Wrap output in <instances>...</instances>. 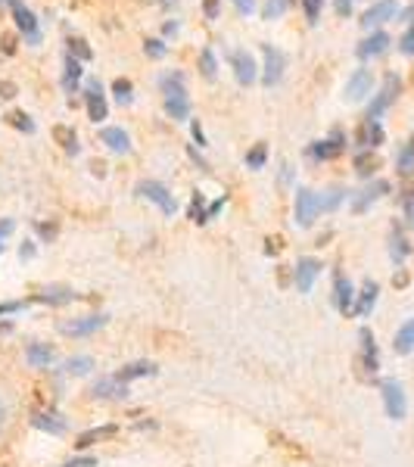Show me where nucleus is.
<instances>
[{"mask_svg":"<svg viewBox=\"0 0 414 467\" xmlns=\"http://www.w3.org/2000/svg\"><path fill=\"white\" fill-rule=\"evenodd\" d=\"M162 91H165V110H169L172 119H188L190 116V100H188V91H184V81L181 75H165L162 78Z\"/></svg>","mask_w":414,"mask_h":467,"instance_id":"1","label":"nucleus"},{"mask_svg":"<svg viewBox=\"0 0 414 467\" xmlns=\"http://www.w3.org/2000/svg\"><path fill=\"white\" fill-rule=\"evenodd\" d=\"M380 396H383V405H387V415L393 417V421H402L408 411L402 383L399 380H380Z\"/></svg>","mask_w":414,"mask_h":467,"instance_id":"2","label":"nucleus"},{"mask_svg":"<svg viewBox=\"0 0 414 467\" xmlns=\"http://www.w3.org/2000/svg\"><path fill=\"white\" fill-rule=\"evenodd\" d=\"M346 149V134L343 131H330V137H324V141H318V143H311L309 147V156L311 159H337L340 153Z\"/></svg>","mask_w":414,"mask_h":467,"instance_id":"3","label":"nucleus"},{"mask_svg":"<svg viewBox=\"0 0 414 467\" xmlns=\"http://www.w3.org/2000/svg\"><path fill=\"white\" fill-rule=\"evenodd\" d=\"M137 194L147 196L150 203H156V206H159L165 215H175V209H178L175 196H172L169 190L162 188L159 181H143V184H137Z\"/></svg>","mask_w":414,"mask_h":467,"instance_id":"4","label":"nucleus"},{"mask_svg":"<svg viewBox=\"0 0 414 467\" xmlns=\"http://www.w3.org/2000/svg\"><path fill=\"white\" fill-rule=\"evenodd\" d=\"M399 88H402V81L395 75H387V81H383V91L377 94L374 100H371V106H368V119H377V116H383V112L393 106V100L399 97Z\"/></svg>","mask_w":414,"mask_h":467,"instance_id":"5","label":"nucleus"},{"mask_svg":"<svg viewBox=\"0 0 414 467\" xmlns=\"http://www.w3.org/2000/svg\"><path fill=\"white\" fill-rule=\"evenodd\" d=\"M318 212H321V196L311 194V190H299L296 194V221L299 225L309 227Z\"/></svg>","mask_w":414,"mask_h":467,"instance_id":"6","label":"nucleus"},{"mask_svg":"<svg viewBox=\"0 0 414 467\" xmlns=\"http://www.w3.org/2000/svg\"><path fill=\"white\" fill-rule=\"evenodd\" d=\"M10 10H13V16H16V26H19V32L28 38V44H38V41H41V32H38V22H34L32 10H28V7H22L19 0H10Z\"/></svg>","mask_w":414,"mask_h":467,"instance_id":"7","label":"nucleus"},{"mask_svg":"<svg viewBox=\"0 0 414 467\" xmlns=\"http://www.w3.org/2000/svg\"><path fill=\"white\" fill-rule=\"evenodd\" d=\"M371 85H374V75H371L368 69H358L356 75L346 81V94H343V97L349 100V103H358V100H364L371 94Z\"/></svg>","mask_w":414,"mask_h":467,"instance_id":"8","label":"nucleus"},{"mask_svg":"<svg viewBox=\"0 0 414 467\" xmlns=\"http://www.w3.org/2000/svg\"><path fill=\"white\" fill-rule=\"evenodd\" d=\"M106 325V315H88L81 321H69V325H59V331L69 333V337H88V333H97Z\"/></svg>","mask_w":414,"mask_h":467,"instance_id":"9","label":"nucleus"},{"mask_svg":"<svg viewBox=\"0 0 414 467\" xmlns=\"http://www.w3.org/2000/svg\"><path fill=\"white\" fill-rule=\"evenodd\" d=\"M231 63H234V75H237L240 85H253L256 81V59L249 57L246 50H234Z\"/></svg>","mask_w":414,"mask_h":467,"instance_id":"10","label":"nucleus"},{"mask_svg":"<svg viewBox=\"0 0 414 467\" xmlns=\"http://www.w3.org/2000/svg\"><path fill=\"white\" fill-rule=\"evenodd\" d=\"M334 305H337L343 315L356 309V293H352L349 278H343V274H337V278H334Z\"/></svg>","mask_w":414,"mask_h":467,"instance_id":"11","label":"nucleus"},{"mask_svg":"<svg viewBox=\"0 0 414 467\" xmlns=\"http://www.w3.org/2000/svg\"><path fill=\"white\" fill-rule=\"evenodd\" d=\"M318 274H321V262H318V259H299L296 262V290L309 293Z\"/></svg>","mask_w":414,"mask_h":467,"instance_id":"12","label":"nucleus"},{"mask_svg":"<svg viewBox=\"0 0 414 467\" xmlns=\"http://www.w3.org/2000/svg\"><path fill=\"white\" fill-rule=\"evenodd\" d=\"M393 16H395V0H380V4H374V7L362 16V26L374 28V26H380V22H389Z\"/></svg>","mask_w":414,"mask_h":467,"instance_id":"13","label":"nucleus"},{"mask_svg":"<svg viewBox=\"0 0 414 467\" xmlns=\"http://www.w3.org/2000/svg\"><path fill=\"white\" fill-rule=\"evenodd\" d=\"M280 75H284V53L274 50V47H265V78L262 81L272 88L280 81Z\"/></svg>","mask_w":414,"mask_h":467,"instance_id":"14","label":"nucleus"},{"mask_svg":"<svg viewBox=\"0 0 414 467\" xmlns=\"http://www.w3.org/2000/svg\"><path fill=\"white\" fill-rule=\"evenodd\" d=\"M358 340H362V364H364V371H371V374H374V371L380 368V356H377L374 333H371L368 327H362V333H358Z\"/></svg>","mask_w":414,"mask_h":467,"instance_id":"15","label":"nucleus"},{"mask_svg":"<svg viewBox=\"0 0 414 467\" xmlns=\"http://www.w3.org/2000/svg\"><path fill=\"white\" fill-rule=\"evenodd\" d=\"M88 112H91L94 122H100V119H106V97H104V88H100V81H88Z\"/></svg>","mask_w":414,"mask_h":467,"instance_id":"16","label":"nucleus"},{"mask_svg":"<svg viewBox=\"0 0 414 467\" xmlns=\"http://www.w3.org/2000/svg\"><path fill=\"white\" fill-rule=\"evenodd\" d=\"M94 399H125L128 396V383H119L116 377H106V380H100L97 387L91 389Z\"/></svg>","mask_w":414,"mask_h":467,"instance_id":"17","label":"nucleus"},{"mask_svg":"<svg viewBox=\"0 0 414 467\" xmlns=\"http://www.w3.org/2000/svg\"><path fill=\"white\" fill-rule=\"evenodd\" d=\"M358 143H362L364 149H374L383 143V128L377 119H364L362 128H358Z\"/></svg>","mask_w":414,"mask_h":467,"instance_id":"18","label":"nucleus"},{"mask_svg":"<svg viewBox=\"0 0 414 467\" xmlns=\"http://www.w3.org/2000/svg\"><path fill=\"white\" fill-rule=\"evenodd\" d=\"M156 374V364L153 362H131V364H125L122 371H116V380L119 383H131V380H137V377H153Z\"/></svg>","mask_w":414,"mask_h":467,"instance_id":"19","label":"nucleus"},{"mask_svg":"<svg viewBox=\"0 0 414 467\" xmlns=\"http://www.w3.org/2000/svg\"><path fill=\"white\" fill-rule=\"evenodd\" d=\"M119 433V427L116 424H106V427H94V430H85V433L78 436V442L75 446L78 448H88V446H94V442H104V440H112V436Z\"/></svg>","mask_w":414,"mask_h":467,"instance_id":"20","label":"nucleus"},{"mask_svg":"<svg viewBox=\"0 0 414 467\" xmlns=\"http://www.w3.org/2000/svg\"><path fill=\"white\" fill-rule=\"evenodd\" d=\"M389 47V34H383V32H374L368 41H362L358 44V57L362 59H371V57H380L383 50Z\"/></svg>","mask_w":414,"mask_h":467,"instance_id":"21","label":"nucleus"},{"mask_svg":"<svg viewBox=\"0 0 414 467\" xmlns=\"http://www.w3.org/2000/svg\"><path fill=\"white\" fill-rule=\"evenodd\" d=\"M100 141H104L106 147L112 149V153H128V149H131V141H128V134H125L122 128H104V131H100Z\"/></svg>","mask_w":414,"mask_h":467,"instance_id":"22","label":"nucleus"},{"mask_svg":"<svg viewBox=\"0 0 414 467\" xmlns=\"http://www.w3.org/2000/svg\"><path fill=\"white\" fill-rule=\"evenodd\" d=\"M383 194H389V184H387V181H374L368 190H362V196H358V200L352 203V209H356V212H364V209H368L371 203L380 200Z\"/></svg>","mask_w":414,"mask_h":467,"instance_id":"23","label":"nucleus"},{"mask_svg":"<svg viewBox=\"0 0 414 467\" xmlns=\"http://www.w3.org/2000/svg\"><path fill=\"white\" fill-rule=\"evenodd\" d=\"M377 293H380V287L374 284V280H364L362 293H358V302H356V315H371V309H374L377 302Z\"/></svg>","mask_w":414,"mask_h":467,"instance_id":"24","label":"nucleus"},{"mask_svg":"<svg viewBox=\"0 0 414 467\" xmlns=\"http://www.w3.org/2000/svg\"><path fill=\"white\" fill-rule=\"evenodd\" d=\"M393 349L399 352V356H408V352L414 349V318L399 327V333H395V340H393Z\"/></svg>","mask_w":414,"mask_h":467,"instance_id":"25","label":"nucleus"},{"mask_svg":"<svg viewBox=\"0 0 414 467\" xmlns=\"http://www.w3.org/2000/svg\"><path fill=\"white\" fill-rule=\"evenodd\" d=\"M72 299H78V296L69 290V287H50V290H44V293H41V296H34V302L65 305V302H72Z\"/></svg>","mask_w":414,"mask_h":467,"instance_id":"26","label":"nucleus"},{"mask_svg":"<svg viewBox=\"0 0 414 467\" xmlns=\"http://www.w3.org/2000/svg\"><path fill=\"white\" fill-rule=\"evenodd\" d=\"M26 356H28V362H32L34 368H47V364L53 362V349L47 343H32Z\"/></svg>","mask_w":414,"mask_h":467,"instance_id":"27","label":"nucleus"},{"mask_svg":"<svg viewBox=\"0 0 414 467\" xmlns=\"http://www.w3.org/2000/svg\"><path fill=\"white\" fill-rule=\"evenodd\" d=\"M32 424L38 430H47V433H63V430H65V421L57 415V411H50V415H34Z\"/></svg>","mask_w":414,"mask_h":467,"instance_id":"28","label":"nucleus"},{"mask_svg":"<svg viewBox=\"0 0 414 467\" xmlns=\"http://www.w3.org/2000/svg\"><path fill=\"white\" fill-rule=\"evenodd\" d=\"M81 81V65H78V59H72V53H69V59H65V75H63V88L65 91H75V85Z\"/></svg>","mask_w":414,"mask_h":467,"instance_id":"29","label":"nucleus"},{"mask_svg":"<svg viewBox=\"0 0 414 467\" xmlns=\"http://www.w3.org/2000/svg\"><path fill=\"white\" fill-rule=\"evenodd\" d=\"M377 169H380V159H377L374 153H362V156H358V159H356V172H358V175H362V178L374 175Z\"/></svg>","mask_w":414,"mask_h":467,"instance_id":"30","label":"nucleus"},{"mask_svg":"<svg viewBox=\"0 0 414 467\" xmlns=\"http://www.w3.org/2000/svg\"><path fill=\"white\" fill-rule=\"evenodd\" d=\"M91 368H94V358H88V356H75V358H69V362H65V371H69V374H75V377L88 374Z\"/></svg>","mask_w":414,"mask_h":467,"instance_id":"31","label":"nucleus"},{"mask_svg":"<svg viewBox=\"0 0 414 467\" xmlns=\"http://www.w3.org/2000/svg\"><path fill=\"white\" fill-rule=\"evenodd\" d=\"M411 253V247H408V241L402 237L399 231L393 234V247H389V256H393V262H405V256Z\"/></svg>","mask_w":414,"mask_h":467,"instance_id":"32","label":"nucleus"},{"mask_svg":"<svg viewBox=\"0 0 414 467\" xmlns=\"http://www.w3.org/2000/svg\"><path fill=\"white\" fill-rule=\"evenodd\" d=\"M265 156H268L265 143H256V147L246 153V169H262V165H265Z\"/></svg>","mask_w":414,"mask_h":467,"instance_id":"33","label":"nucleus"},{"mask_svg":"<svg viewBox=\"0 0 414 467\" xmlns=\"http://www.w3.org/2000/svg\"><path fill=\"white\" fill-rule=\"evenodd\" d=\"M290 7H293V0H268V4H265V19H278V16H284Z\"/></svg>","mask_w":414,"mask_h":467,"instance_id":"34","label":"nucleus"},{"mask_svg":"<svg viewBox=\"0 0 414 467\" xmlns=\"http://www.w3.org/2000/svg\"><path fill=\"white\" fill-rule=\"evenodd\" d=\"M411 169H414V141L399 153V172L402 175H411Z\"/></svg>","mask_w":414,"mask_h":467,"instance_id":"35","label":"nucleus"},{"mask_svg":"<svg viewBox=\"0 0 414 467\" xmlns=\"http://www.w3.org/2000/svg\"><path fill=\"white\" fill-rule=\"evenodd\" d=\"M112 91H116L119 103H125V106L131 103V81H128V78H119L116 85H112Z\"/></svg>","mask_w":414,"mask_h":467,"instance_id":"36","label":"nucleus"},{"mask_svg":"<svg viewBox=\"0 0 414 467\" xmlns=\"http://www.w3.org/2000/svg\"><path fill=\"white\" fill-rule=\"evenodd\" d=\"M190 218L200 221V225H203V221H209V206H203V196L200 194H196L194 203H190Z\"/></svg>","mask_w":414,"mask_h":467,"instance_id":"37","label":"nucleus"},{"mask_svg":"<svg viewBox=\"0 0 414 467\" xmlns=\"http://www.w3.org/2000/svg\"><path fill=\"white\" fill-rule=\"evenodd\" d=\"M57 137H59V141H63L65 153H72V156H75V153H78V143H75V131H65V128H57Z\"/></svg>","mask_w":414,"mask_h":467,"instance_id":"38","label":"nucleus"},{"mask_svg":"<svg viewBox=\"0 0 414 467\" xmlns=\"http://www.w3.org/2000/svg\"><path fill=\"white\" fill-rule=\"evenodd\" d=\"M402 53H408V57H414V10H411V28H408L405 34H402Z\"/></svg>","mask_w":414,"mask_h":467,"instance_id":"39","label":"nucleus"},{"mask_svg":"<svg viewBox=\"0 0 414 467\" xmlns=\"http://www.w3.org/2000/svg\"><path fill=\"white\" fill-rule=\"evenodd\" d=\"M10 122H13L16 128H22V131H26V134H32V131H34V122L26 116V112H13V116H10Z\"/></svg>","mask_w":414,"mask_h":467,"instance_id":"40","label":"nucleus"},{"mask_svg":"<svg viewBox=\"0 0 414 467\" xmlns=\"http://www.w3.org/2000/svg\"><path fill=\"white\" fill-rule=\"evenodd\" d=\"M200 65H203V75H206L209 81H212V78H215V57H212V50H203Z\"/></svg>","mask_w":414,"mask_h":467,"instance_id":"41","label":"nucleus"},{"mask_svg":"<svg viewBox=\"0 0 414 467\" xmlns=\"http://www.w3.org/2000/svg\"><path fill=\"white\" fill-rule=\"evenodd\" d=\"M303 4H305V16H309V22L321 19V0H303Z\"/></svg>","mask_w":414,"mask_h":467,"instance_id":"42","label":"nucleus"},{"mask_svg":"<svg viewBox=\"0 0 414 467\" xmlns=\"http://www.w3.org/2000/svg\"><path fill=\"white\" fill-rule=\"evenodd\" d=\"M402 206H405V218H408V225L414 227V190L405 196V203H402Z\"/></svg>","mask_w":414,"mask_h":467,"instance_id":"43","label":"nucleus"},{"mask_svg":"<svg viewBox=\"0 0 414 467\" xmlns=\"http://www.w3.org/2000/svg\"><path fill=\"white\" fill-rule=\"evenodd\" d=\"M63 467H97V458H72L69 464Z\"/></svg>","mask_w":414,"mask_h":467,"instance_id":"44","label":"nucleus"},{"mask_svg":"<svg viewBox=\"0 0 414 467\" xmlns=\"http://www.w3.org/2000/svg\"><path fill=\"white\" fill-rule=\"evenodd\" d=\"M72 47H75V50H78V57H81V59H88V57H91V50H88V47H85V41H69V50H72Z\"/></svg>","mask_w":414,"mask_h":467,"instance_id":"45","label":"nucleus"},{"mask_svg":"<svg viewBox=\"0 0 414 467\" xmlns=\"http://www.w3.org/2000/svg\"><path fill=\"white\" fill-rule=\"evenodd\" d=\"M337 4V13L340 16H349L352 13V0H334Z\"/></svg>","mask_w":414,"mask_h":467,"instance_id":"46","label":"nucleus"},{"mask_svg":"<svg viewBox=\"0 0 414 467\" xmlns=\"http://www.w3.org/2000/svg\"><path fill=\"white\" fill-rule=\"evenodd\" d=\"M234 4H237V10H240V13H253V10H256V4H253V0H234Z\"/></svg>","mask_w":414,"mask_h":467,"instance_id":"47","label":"nucleus"},{"mask_svg":"<svg viewBox=\"0 0 414 467\" xmlns=\"http://www.w3.org/2000/svg\"><path fill=\"white\" fill-rule=\"evenodd\" d=\"M147 50H150V57H162V53H165V47H162L159 41H150Z\"/></svg>","mask_w":414,"mask_h":467,"instance_id":"48","label":"nucleus"},{"mask_svg":"<svg viewBox=\"0 0 414 467\" xmlns=\"http://www.w3.org/2000/svg\"><path fill=\"white\" fill-rule=\"evenodd\" d=\"M10 234H13V221H0V241L10 237Z\"/></svg>","mask_w":414,"mask_h":467,"instance_id":"49","label":"nucleus"},{"mask_svg":"<svg viewBox=\"0 0 414 467\" xmlns=\"http://www.w3.org/2000/svg\"><path fill=\"white\" fill-rule=\"evenodd\" d=\"M206 13L215 16V0H206Z\"/></svg>","mask_w":414,"mask_h":467,"instance_id":"50","label":"nucleus"},{"mask_svg":"<svg viewBox=\"0 0 414 467\" xmlns=\"http://www.w3.org/2000/svg\"><path fill=\"white\" fill-rule=\"evenodd\" d=\"M0 421H4V405H0Z\"/></svg>","mask_w":414,"mask_h":467,"instance_id":"51","label":"nucleus"},{"mask_svg":"<svg viewBox=\"0 0 414 467\" xmlns=\"http://www.w3.org/2000/svg\"><path fill=\"white\" fill-rule=\"evenodd\" d=\"M0 249H4V247H0Z\"/></svg>","mask_w":414,"mask_h":467,"instance_id":"52","label":"nucleus"}]
</instances>
